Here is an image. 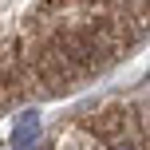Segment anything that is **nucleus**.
I'll list each match as a JSON object with an SVG mask.
<instances>
[{"mask_svg": "<svg viewBox=\"0 0 150 150\" xmlns=\"http://www.w3.org/2000/svg\"><path fill=\"white\" fill-rule=\"evenodd\" d=\"M119 150H127V146H119Z\"/></svg>", "mask_w": 150, "mask_h": 150, "instance_id": "nucleus-1", "label": "nucleus"}]
</instances>
